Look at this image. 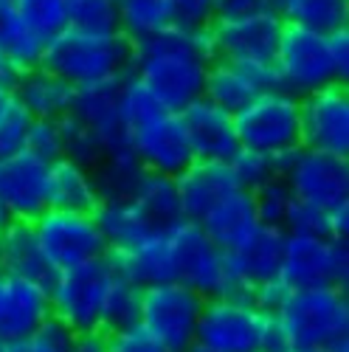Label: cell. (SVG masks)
I'll use <instances>...</instances> for the list:
<instances>
[{
	"label": "cell",
	"instance_id": "cell-1",
	"mask_svg": "<svg viewBox=\"0 0 349 352\" xmlns=\"http://www.w3.org/2000/svg\"><path fill=\"white\" fill-rule=\"evenodd\" d=\"M212 56L209 28L166 25L164 32L133 43L130 71L147 85L161 107L181 113L203 96Z\"/></svg>",
	"mask_w": 349,
	"mask_h": 352
},
{
	"label": "cell",
	"instance_id": "cell-2",
	"mask_svg": "<svg viewBox=\"0 0 349 352\" xmlns=\"http://www.w3.org/2000/svg\"><path fill=\"white\" fill-rule=\"evenodd\" d=\"M133 63V43L122 34H91L82 28L65 25L63 32L48 37L40 65L63 76L74 87L122 76Z\"/></svg>",
	"mask_w": 349,
	"mask_h": 352
},
{
	"label": "cell",
	"instance_id": "cell-3",
	"mask_svg": "<svg viewBox=\"0 0 349 352\" xmlns=\"http://www.w3.org/2000/svg\"><path fill=\"white\" fill-rule=\"evenodd\" d=\"M178 268V282L194 287L203 299H228L254 305V290L231 274L225 251L194 220H181L166 228Z\"/></svg>",
	"mask_w": 349,
	"mask_h": 352
},
{
	"label": "cell",
	"instance_id": "cell-4",
	"mask_svg": "<svg viewBox=\"0 0 349 352\" xmlns=\"http://www.w3.org/2000/svg\"><path fill=\"white\" fill-rule=\"evenodd\" d=\"M279 324L290 349H322L346 338L349 305L344 287L290 290L279 307Z\"/></svg>",
	"mask_w": 349,
	"mask_h": 352
},
{
	"label": "cell",
	"instance_id": "cell-5",
	"mask_svg": "<svg viewBox=\"0 0 349 352\" xmlns=\"http://www.w3.org/2000/svg\"><path fill=\"white\" fill-rule=\"evenodd\" d=\"M284 20L276 12L254 9L234 17H217L209 25L214 63H234L248 68L276 65Z\"/></svg>",
	"mask_w": 349,
	"mask_h": 352
},
{
	"label": "cell",
	"instance_id": "cell-6",
	"mask_svg": "<svg viewBox=\"0 0 349 352\" xmlns=\"http://www.w3.org/2000/svg\"><path fill=\"white\" fill-rule=\"evenodd\" d=\"M237 141L245 150L265 155L287 153L302 146V122H299V96L287 91H268L248 102L234 113Z\"/></svg>",
	"mask_w": 349,
	"mask_h": 352
},
{
	"label": "cell",
	"instance_id": "cell-7",
	"mask_svg": "<svg viewBox=\"0 0 349 352\" xmlns=\"http://www.w3.org/2000/svg\"><path fill=\"white\" fill-rule=\"evenodd\" d=\"M113 276L115 274L110 268L107 256H96L76 268L60 271L48 293L51 313L60 321H65L74 330V336L99 333L102 307H104V296Z\"/></svg>",
	"mask_w": 349,
	"mask_h": 352
},
{
	"label": "cell",
	"instance_id": "cell-8",
	"mask_svg": "<svg viewBox=\"0 0 349 352\" xmlns=\"http://www.w3.org/2000/svg\"><path fill=\"white\" fill-rule=\"evenodd\" d=\"M276 74L282 79V87L293 96L313 94L318 87L335 82L346 85L335 68L327 34L290 23H284L282 28V40L276 51Z\"/></svg>",
	"mask_w": 349,
	"mask_h": 352
},
{
	"label": "cell",
	"instance_id": "cell-9",
	"mask_svg": "<svg viewBox=\"0 0 349 352\" xmlns=\"http://www.w3.org/2000/svg\"><path fill=\"white\" fill-rule=\"evenodd\" d=\"M206 299L183 282H161L141 290V327L169 352H183L194 341Z\"/></svg>",
	"mask_w": 349,
	"mask_h": 352
},
{
	"label": "cell",
	"instance_id": "cell-10",
	"mask_svg": "<svg viewBox=\"0 0 349 352\" xmlns=\"http://www.w3.org/2000/svg\"><path fill=\"white\" fill-rule=\"evenodd\" d=\"M346 274H349L346 243L310 237V234H284L279 279L290 290L346 287Z\"/></svg>",
	"mask_w": 349,
	"mask_h": 352
},
{
	"label": "cell",
	"instance_id": "cell-11",
	"mask_svg": "<svg viewBox=\"0 0 349 352\" xmlns=\"http://www.w3.org/2000/svg\"><path fill=\"white\" fill-rule=\"evenodd\" d=\"M271 313L245 302L206 299L197 318L194 341L214 352H262Z\"/></svg>",
	"mask_w": 349,
	"mask_h": 352
},
{
	"label": "cell",
	"instance_id": "cell-12",
	"mask_svg": "<svg viewBox=\"0 0 349 352\" xmlns=\"http://www.w3.org/2000/svg\"><path fill=\"white\" fill-rule=\"evenodd\" d=\"M32 228L45 259L56 271L76 268L82 262L104 256L107 251L93 214L45 209L37 220H32Z\"/></svg>",
	"mask_w": 349,
	"mask_h": 352
},
{
	"label": "cell",
	"instance_id": "cell-13",
	"mask_svg": "<svg viewBox=\"0 0 349 352\" xmlns=\"http://www.w3.org/2000/svg\"><path fill=\"white\" fill-rule=\"evenodd\" d=\"M282 178L287 181L293 197L327 212L349 203V161L344 155L299 146Z\"/></svg>",
	"mask_w": 349,
	"mask_h": 352
},
{
	"label": "cell",
	"instance_id": "cell-14",
	"mask_svg": "<svg viewBox=\"0 0 349 352\" xmlns=\"http://www.w3.org/2000/svg\"><path fill=\"white\" fill-rule=\"evenodd\" d=\"M302 146L333 155H349V94L346 85H324L299 96Z\"/></svg>",
	"mask_w": 349,
	"mask_h": 352
},
{
	"label": "cell",
	"instance_id": "cell-15",
	"mask_svg": "<svg viewBox=\"0 0 349 352\" xmlns=\"http://www.w3.org/2000/svg\"><path fill=\"white\" fill-rule=\"evenodd\" d=\"M127 138H130V150L138 158V164L150 172L181 175L194 161L181 113H174V110H161L150 122L135 127Z\"/></svg>",
	"mask_w": 349,
	"mask_h": 352
},
{
	"label": "cell",
	"instance_id": "cell-16",
	"mask_svg": "<svg viewBox=\"0 0 349 352\" xmlns=\"http://www.w3.org/2000/svg\"><path fill=\"white\" fill-rule=\"evenodd\" d=\"M122 79H124V74L102 79V82H91V85H79L74 91L71 116L99 138L104 153L130 150V138H127V133L122 127V119H119Z\"/></svg>",
	"mask_w": 349,
	"mask_h": 352
},
{
	"label": "cell",
	"instance_id": "cell-17",
	"mask_svg": "<svg viewBox=\"0 0 349 352\" xmlns=\"http://www.w3.org/2000/svg\"><path fill=\"white\" fill-rule=\"evenodd\" d=\"M0 203L12 220H37L48 209V164L25 150L0 161Z\"/></svg>",
	"mask_w": 349,
	"mask_h": 352
},
{
	"label": "cell",
	"instance_id": "cell-18",
	"mask_svg": "<svg viewBox=\"0 0 349 352\" xmlns=\"http://www.w3.org/2000/svg\"><path fill=\"white\" fill-rule=\"evenodd\" d=\"M268 91H284L276 65L248 68L234 63H212L206 74V85H203V99H209L214 107L234 116L259 94Z\"/></svg>",
	"mask_w": 349,
	"mask_h": 352
},
{
	"label": "cell",
	"instance_id": "cell-19",
	"mask_svg": "<svg viewBox=\"0 0 349 352\" xmlns=\"http://www.w3.org/2000/svg\"><path fill=\"white\" fill-rule=\"evenodd\" d=\"M181 122L194 158L200 161H228L240 150L234 116L214 107L209 99H194L181 110Z\"/></svg>",
	"mask_w": 349,
	"mask_h": 352
},
{
	"label": "cell",
	"instance_id": "cell-20",
	"mask_svg": "<svg viewBox=\"0 0 349 352\" xmlns=\"http://www.w3.org/2000/svg\"><path fill=\"white\" fill-rule=\"evenodd\" d=\"M282 248H284V228L259 223L243 243L225 251V262L245 287H259L279 276L282 265Z\"/></svg>",
	"mask_w": 349,
	"mask_h": 352
},
{
	"label": "cell",
	"instance_id": "cell-21",
	"mask_svg": "<svg viewBox=\"0 0 349 352\" xmlns=\"http://www.w3.org/2000/svg\"><path fill=\"white\" fill-rule=\"evenodd\" d=\"M104 256H107L115 276H122L138 287L178 282V268H174L166 228L153 231L147 240H141L130 251H104Z\"/></svg>",
	"mask_w": 349,
	"mask_h": 352
},
{
	"label": "cell",
	"instance_id": "cell-22",
	"mask_svg": "<svg viewBox=\"0 0 349 352\" xmlns=\"http://www.w3.org/2000/svg\"><path fill=\"white\" fill-rule=\"evenodd\" d=\"M0 274L28 279V282H34L51 293L60 271L45 259V254L34 237L32 223L12 220L3 231H0Z\"/></svg>",
	"mask_w": 349,
	"mask_h": 352
},
{
	"label": "cell",
	"instance_id": "cell-23",
	"mask_svg": "<svg viewBox=\"0 0 349 352\" xmlns=\"http://www.w3.org/2000/svg\"><path fill=\"white\" fill-rule=\"evenodd\" d=\"M181 195V209L186 220H200L214 203H220L234 189H243L231 172L228 161H200L194 158L181 175H174Z\"/></svg>",
	"mask_w": 349,
	"mask_h": 352
},
{
	"label": "cell",
	"instance_id": "cell-24",
	"mask_svg": "<svg viewBox=\"0 0 349 352\" xmlns=\"http://www.w3.org/2000/svg\"><path fill=\"white\" fill-rule=\"evenodd\" d=\"M74 91L76 87L71 82L45 71L43 65L20 71L12 85V96L34 119H63V116H68L74 104Z\"/></svg>",
	"mask_w": 349,
	"mask_h": 352
},
{
	"label": "cell",
	"instance_id": "cell-25",
	"mask_svg": "<svg viewBox=\"0 0 349 352\" xmlns=\"http://www.w3.org/2000/svg\"><path fill=\"white\" fill-rule=\"evenodd\" d=\"M107 251H130L158 231L133 197H102L93 212Z\"/></svg>",
	"mask_w": 349,
	"mask_h": 352
},
{
	"label": "cell",
	"instance_id": "cell-26",
	"mask_svg": "<svg viewBox=\"0 0 349 352\" xmlns=\"http://www.w3.org/2000/svg\"><path fill=\"white\" fill-rule=\"evenodd\" d=\"M48 316H51L48 290L28 279L6 276V307L3 316H0V338L3 341L23 338L32 330H37Z\"/></svg>",
	"mask_w": 349,
	"mask_h": 352
},
{
	"label": "cell",
	"instance_id": "cell-27",
	"mask_svg": "<svg viewBox=\"0 0 349 352\" xmlns=\"http://www.w3.org/2000/svg\"><path fill=\"white\" fill-rule=\"evenodd\" d=\"M197 223L203 226V231H206L223 251H228V248H234L237 243H243L262 220L256 214L254 195L248 189H234L231 195H225L220 203H214V206Z\"/></svg>",
	"mask_w": 349,
	"mask_h": 352
},
{
	"label": "cell",
	"instance_id": "cell-28",
	"mask_svg": "<svg viewBox=\"0 0 349 352\" xmlns=\"http://www.w3.org/2000/svg\"><path fill=\"white\" fill-rule=\"evenodd\" d=\"M99 189L91 169L71 158H60L48 166V209L93 214L99 206Z\"/></svg>",
	"mask_w": 349,
	"mask_h": 352
},
{
	"label": "cell",
	"instance_id": "cell-29",
	"mask_svg": "<svg viewBox=\"0 0 349 352\" xmlns=\"http://www.w3.org/2000/svg\"><path fill=\"white\" fill-rule=\"evenodd\" d=\"M45 43L48 40L20 14L14 0H0V54L17 71L40 65Z\"/></svg>",
	"mask_w": 349,
	"mask_h": 352
},
{
	"label": "cell",
	"instance_id": "cell-30",
	"mask_svg": "<svg viewBox=\"0 0 349 352\" xmlns=\"http://www.w3.org/2000/svg\"><path fill=\"white\" fill-rule=\"evenodd\" d=\"M130 197L138 203V209L150 217V223L155 228H169V226L183 220L181 195H178V181H174V175H161V172L144 169V175L138 178V184H135Z\"/></svg>",
	"mask_w": 349,
	"mask_h": 352
},
{
	"label": "cell",
	"instance_id": "cell-31",
	"mask_svg": "<svg viewBox=\"0 0 349 352\" xmlns=\"http://www.w3.org/2000/svg\"><path fill=\"white\" fill-rule=\"evenodd\" d=\"M284 234H310V237H327L346 243L349 234V203L327 212L322 206H313L307 200L293 197L287 203V212L282 217Z\"/></svg>",
	"mask_w": 349,
	"mask_h": 352
},
{
	"label": "cell",
	"instance_id": "cell-32",
	"mask_svg": "<svg viewBox=\"0 0 349 352\" xmlns=\"http://www.w3.org/2000/svg\"><path fill=\"white\" fill-rule=\"evenodd\" d=\"M279 17L290 25L330 34L349 25V0H282Z\"/></svg>",
	"mask_w": 349,
	"mask_h": 352
},
{
	"label": "cell",
	"instance_id": "cell-33",
	"mask_svg": "<svg viewBox=\"0 0 349 352\" xmlns=\"http://www.w3.org/2000/svg\"><path fill=\"white\" fill-rule=\"evenodd\" d=\"M115 12H119V32L130 43L147 40L172 25L169 0H115Z\"/></svg>",
	"mask_w": 349,
	"mask_h": 352
},
{
	"label": "cell",
	"instance_id": "cell-34",
	"mask_svg": "<svg viewBox=\"0 0 349 352\" xmlns=\"http://www.w3.org/2000/svg\"><path fill=\"white\" fill-rule=\"evenodd\" d=\"M141 290L144 287L122 276H113L104 296V307H102V321H99L102 336H113L141 324Z\"/></svg>",
	"mask_w": 349,
	"mask_h": 352
},
{
	"label": "cell",
	"instance_id": "cell-35",
	"mask_svg": "<svg viewBox=\"0 0 349 352\" xmlns=\"http://www.w3.org/2000/svg\"><path fill=\"white\" fill-rule=\"evenodd\" d=\"M161 110H166V107H161V102L147 91V85L133 71H127L122 79V87H119V119H122L124 133L130 135L135 127L150 122Z\"/></svg>",
	"mask_w": 349,
	"mask_h": 352
},
{
	"label": "cell",
	"instance_id": "cell-36",
	"mask_svg": "<svg viewBox=\"0 0 349 352\" xmlns=\"http://www.w3.org/2000/svg\"><path fill=\"white\" fill-rule=\"evenodd\" d=\"M74 341H76L74 330L51 313L37 330H32L23 338L6 341V352H71Z\"/></svg>",
	"mask_w": 349,
	"mask_h": 352
},
{
	"label": "cell",
	"instance_id": "cell-37",
	"mask_svg": "<svg viewBox=\"0 0 349 352\" xmlns=\"http://www.w3.org/2000/svg\"><path fill=\"white\" fill-rule=\"evenodd\" d=\"M68 25L91 34H115L119 32L115 0H68Z\"/></svg>",
	"mask_w": 349,
	"mask_h": 352
},
{
	"label": "cell",
	"instance_id": "cell-38",
	"mask_svg": "<svg viewBox=\"0 0 349 352\" xmlns=\"http://www.w3.org/2000/svg\"><path fill=\"white\" fill-rule=\"evenodd\" d=\"M23 150L32 153L34 158H40L48 166L65 158V135H63L60 119H32Z\"/></svg>",
	"mask_w": 349,
	"mask_h": 352
},
{
	"label": "cell",
	"instance_id": "cell-39",
	"mask_svg": "<svg viewBox=\"0 0 349 352\" xmlns=\"http://www.w3.org/2000/svg\"><path fill=\"white\" fill-rule=\"evenodd\" d=\"M34 116L28 113L14 96H9V102L0 107V161L20 153L25 146V133L32 124Z\"/></svg>",
	"mask_w": 349,
	"mask_h": 352
},
{
	"label": "cell",
	"instance_id": "cell-40",
	"mask_svg": "<svg viewBox=\"0 0 349 352\" xmlns=\"http://www.w3.org/2000/svg\"><path fill=\"white\" fill-rule=\"evenodd\" d=\"M14 6L45 40L68 25V0H14Z\"/></svg>",
	"mask_w": 349,
	"mask_h": 352
},
{
	"label": "cell",
	"instance_id": "cell-41",
	"mask_svg": "<svg viewBox=\"0 0 349 352\" xmlns=\"http://www.w3.org/2000/svg\"><path fill=\"white\" fill-rule=\"evenodd\" d=\"M251 195H254V203H256L259 220L268 223V226H282V217L287 212V203L293 200V192H290V186H287V181L282 178V175L268 178L262 186H256Z\"/></svg>",
	"mask_w": 349,
	"mask_h": 352
},
{
	"label": "cell",
	"instance_id": "cell-42",
	"mask_svg": "<svg viewBox=\"0 0 349 352\" xmlns=\"http://www.w3.org/2000/svg\"><path fill=\"white\" fill-rule=\"evenodd\" d=\"M228 166H231V172H234L237 184L248 192H254L256 186H262L268 178L276 175L271 155L256 153V150H245V146H240V150L228 158Z\"/></svg>",
	"mask_w": 349,
	"mask_h": 352
},
{
	"label": "cell",
	"instance_id": "cell-43",
	"mask_svg": "<svg viewBox=\"0 0 349 352\" xmlns=\"http://www.w3.org/2000/svg\"><path fill=\"white\" fill-rule=\"evenodd\" d=\"M172 25L181 28H209L217 20L214 0H169Z\"/></svg>",
	"mask_w": 349,
	"mask_h": 352
},
{
	"label": "cell",
	"instance_id": "cell-44",
	"mask_svg": "<svg viewBox=\"0 0 349 352\" xmlns=\"http://www.w3.org/2000/svg\"><path fill=\"white\" fill-rule=\"evenodd\" d=\"M104 344H107V352H169L141 324L122 330V333H113V336H104Z\"/></svg>",
	"mask_w": 349,
	"mask_h": 352
},
{
	"label": "cell",
	"instance_id": "cell-45",
	"mask_svg": "<svg viewBox=\"0 0 349 352\" xmlns=\"http://www.w3.org/2000/svg\"><path fill=\"white\" fill-rule=\"evenodd\" d=\"M327 43H330V51H333L335 68H338L341 79L346 82V79H349V25L330 32V34H327Z\"/></svg>",
	"mask_w": 349,
	"mask_h": 352
},
{
	"label": "cell",
	"instance_id": "cell-46",
	"mask_svg": "<svg viewBox=\"0 0 349 352\" xmlns=\"http://www.w3.org/2000/svg\"><path fill=\"white\" fill-rule=\"evenodd\" d=\"M214 6H217V17H234L259 9V0H214Z\"/></svg>",
	"mask_w": 349,
	"mask_h": 352
},
{
	"label": "cell",
	"instance_id": "cell-47",
	"mask_svg": "<svg viewBox=\"0 0 349 352\" xmlns=\"http://www.w3.org/2000/svg\"><path fill=\"white\" fill-rule=\"evenodd\" d=\"M71 352H107L104 336H102V333H85V336H76Z\"/></svg>",
	"mask_w": 349,
	"mask_h": 352
},
{
	"label": "cell",
	"instance_id": "cell-48",
	"mask_svg": "<svg viewBox=\"0 0 349 352\" xmlns=\"http://www.w3.org/2000/svg\"><path fill=\"white\" fill-rule=\"evenodd\" d=\"M17 74H20V71L6 60L3 54H0V87H3V91H12V85H14Z\"/></svg>",
	"mask_w": 349,
	"mask_h": 352
},
{
	"label": "cell",
	"instance_id": "cell-49",
	"mask_svg": "<svg viewBox=\"0 0 349 352\" xmlns=\"http://www.w3.org/2000/svg\"><path fill=\"white\" fill-rule=\"evenodd\" d=\"M290 352H349V344L344 338V341H338L333 346H322V349H290Z\"/></svg>",
	"mask_w": 349,
	"mask_h": 352
},
{
	"label": "cell",
	"instance_id": "cell-50",
	"mask_svg": "<svg viewBox=\"0 0 349 352\" xmlns=\"http://www.w3.org/2000/svg\"><path fill=\"white\" fill-rule=\"evenodd\" d=\"M6 307V274H0V316H3Z\"/></svg>",
	"mask_w": 349,
	"mask_h": 352
},
{
	"label": "cell",
	"instance_id": "cell-51",
	"mask_svg": "<svg viewBox=\"0 0 349 352\" xmlns=\"http://www.w3.org/2000/svg\"><path fill=\"white\" fill-rule=\"evenodd\" d=\"M279 3H282V0H259V9H268V12L279 14Z\"/></svg>",
	"mask_w": 349,
	"mask_h": 352
},
{
	"label": "cell",
	"instance_id": "cell-52",
	"mask_svg": "<svg viewBox=\"0 0 349 352\" xmlns=\"http://www.w3.org/2000/svg\"><path fill=\"white\" fill-rule=\"evenodd\" d=\"M9 223H12V214L6 212V206H3V203H0V231H3Z\"/></svg>",
	"mask_w": 349,
	"mask_h": 352
},
{
	"label": "cell",
	"instance_id": "cell-53",
	"mask_svg": "<svg viewBox=\"0 0 349 352\" xmlns=\"http://www.w3.org/2000/svg\"><path fill=\"white\" fill-rule=\"evenodd\" d=\"M183 352H214V349H209V346H203V344H197V341H192Z\"/></svg>",
	"mask_w": 349,
	"mask_h": 352
},
{
	"label": "cell",
	"instance_id": "cell-54",
	"mask_svg": "<svg viewBox=\"0 0 349 352\" xmlns=\"http://www.w3.org/2000/svg\"><path fill=\"white\" fill-rule=\"evenodd\" d=\"M9 96H12V91H3V87H0V107L9 102Z\"/></svg>",
	"mask_w": 349,
	"mask_h": 352
},
{
	"label": "cell",
	"instance_id": "cell-55",
	"mask_svg": "<svg viewBox=\"0 0 349 352\" xmlns=\"http://www.w3.org/2000/svg\"><path fill=\"white\" fill-rule=\"evenodd\" d=\"M0 352H6V341L3 338H0Z\"/></svg>",
	"mask_w": 349,
	"mask_h": 352
}]
</instances>
